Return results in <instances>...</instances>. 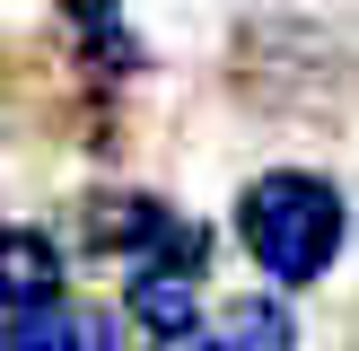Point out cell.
I'll return each mask as SVG.
<instances>
[{
  "instance_id": "cell-1",
  "label": "cell",
  "mask_w": 359,
  "mask_h": 351,
  "mask_svg": "<svg viewBox=\"0 0 359 351\" xmlns=\"http://www.w3.org/2000/svg\"><path fill=\"white\" fill-rule=\"evenodd\" d=\"M237 237H245V255H255V272L272 290H307V281L333 272V255L351 237L342 185L316 176V167H263L237 193Z\"/></svg>"
},
{
  "instance_id": "cell-2",
  "label": "cell",
  "mask_w": 359,
  "mask_h": 351,
  "mask_svg": "<svg viewBox=\"0 0 359 351\" xmlns=\"http://www.w3.org/2000/svg\"><path fill=\"white\" fill-rule=\"evenodd\" d=\"M228 62H237V88L272 114H333L359 88L351 44L333 27H307V18H255Z\"/></svg>"
},
{
  "instance_id": "cell-3",
  "label": "cell",
  "mask_w": 359,
  "mask_h": 351,
  "mask_svg": "<svg viewBox=\"0 0 359 351\" xmlns=\"http://www.w3.org/2000/svg\"><path fill=\"white\" fill-rule=\"evenodd\" d=\"M79 237L97 246V255H132V263L175 255V246H202L158 193H97V202H79Z\"/></svg>"
},
{
  "instance_id": "cell-4",
  "label": "cell",
  "mask_w": 359,
  "mask_h": 351,
  "mask_svg": "<svg viewBox=\"0 0 359 351\" xmlns=\"http://www.w3.org/2000/svg\"><path fill=\"white\" fill-rule=\"evenodd\" d=\"M123 307L140 316V325L158 333V343H184L193 325H202V290H193V255L175 263V255H149V263H132V290H123Z\"/></svg>"
},
{
  "instance_id": "cell-5",
  "label": "cell",
  "mask_w": 359,
  "mask_h": 351,
  "mask_svg": "<svg viewBox=\"0 0 359 351\" xmlns=\"http://www.w3.org/2000/svg\"><path fill=\"white\" fill-rule=\"evenodd\" d=\"M0 351H114V316L105 307H70V298L9 307L0 316Z\"/></svg>"
},
{
  "instance_id": "cell-6",
  "label": "cell",
  "mask_w": 359,
  "mask_h": 351,
  "mask_svg": "<svg viewBox=\"0 0 359 351\" xmlns=\"http://www.w3.org/2000/svg\"><path fill=\"white\" fill-rule=\"evenodd\" d=\"M62 246L44 237V228H0V316L9 307H44V298H62Z\"/></svg>"
},
{
  "instance_id": "cell-7",
  "label": "cell",
  "mask_w": 359,
  "mask_h": 351,
  "mask_svg": "<svg viewBox=\"0 0 359 351\" xmlns=\"http://www.w3.org/2000/svg\"><path fill=\"white\" fill-rule=\"evenodd\" d=\"M175 351H298V325L280 298H237L210 333H184Z\"/></svg>"
},
{
  "instance_id": "cell-8",
  "label": "cell",
  "mask_w": 359,
  "mask_h": 351,
  "mask_svg": "<svg viewBox=\"0 0 359 351\" xmlns=\"http://www.w3.org/2000/svg\"><path fill=\"white\" fill-rule=\"evenodd\" d=\"M62 18H79V27H97V18H123V0H53Z\"/></svg>"
}]
</instances>
